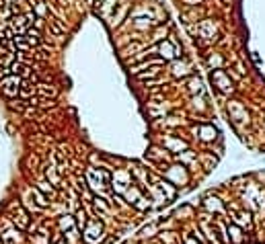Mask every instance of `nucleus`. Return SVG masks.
Masks as SVG:
<instances>
[{
  "label": "nucleus",
  "instance_id": "6",
  "mask_svg": "<svg viewBox=\"0 0 265 244\" xmlns=\"http://www.w3.org/2000/svg\"><path fill=\"white\" fill-rule=\"evenodd\" d=\"M37 90H39V94H43V96H48V94H52V96H56V88H48V84H37Z\"/></svg>",
  "mask_w": 265,
  "mask_h": 244
},
{
  "label": "nucleus",
  "instance_id": "8",
  "mask_svg": "<svg viewBox=\"0 0 265 244\" xmlns=\"http://www.w3.org/2000/svg\"><path fill=\"white\" fill-rule=\"evenodd\" d=\"M21 70H25V68H23V64H21V62H15V64H13V66H11V72H13V74H19V72H21Z\"/></svg>",
  "mask_w": 265,
  "mask_h": 244
},
{
  "label": "nucleus",
  "instance_id": "10",
  "mask_svg": "<svg viewBox=\"0 0 265 244\" xmlns=\"http://www.w3.org/2000/svg\"><path fill=\"white\" fill-rule=\"evenodd\" d=\"M185 242H187V244H197V242H195V240H191V238H185Z\"/></svg>",
  "mask_w": 265,
  "mask_h": 244
},
{
  "label": "nucleus",
  "instance_id": "11",
  "mask_svg": "<svg viewBox=\"0 0 265 244\" xmlns=\"http://www.w3.org/2000/svg\"><path fill=\"white\" fill-rule=\"evenodd\" d=\"M54 244H66V242H54Z\"/></svg>",
  "mask_w": 265,
  "mask_h": 244
},
{
  "label": "nucleus",
  "instance_id": "1",
  "mask_svg": "<svg viewBox=\"0 0 265 244\" xmlns=\"http://www.w3.org/2000/svg\"><path fill=\"white\" fill-rule=\"evenodd\" d=\"M101 238H103V226H101L99 222H91V224H86L84 234H82V240H84L86 244H99V242H101Z\"/></svg>",
  "mask_w": 265,
  "mask_h": 244
},
{
  "label": "nucleus",
  "instance_id": "5",
  "mask_svg": "<svg viewBox=\"0 0 265 244\" xmlns=\"http://www.w3.org/2000/svg\"><path fill=\"white\" fill-rule=\"evenodd\" d=\"M72 226H74V217H72V215H64V217L60 219V228H62V230H70Z\"/></svg>",
  "mask_w": 265,
  "mask_h": 244
},
{
  "label": "nucleus",
  "instance_id": "4",
  "mask_svg": "<svg viewBox=\"0 0 265 244\" xmlns=\"http://www.w3.org/2000/svg\"><path fill=\"white\" fill-rule=\"evenodd\" d=\"M27 33V41L31 43V45H39V31L37 29H29V31H25Z\"/></svg>",
  "mask_w": 265,
  "mask_h": 244
},
{
  "label": "nucleus",
  "instance_id": "3",
  "mask_svg": "<svg viewBox=\"0 0 265 244\" xmlns=\"http://www.w3.org/2000/svg\"><path fill=\"white\" fill-rule=\"evenodd\" d=\"M228 234H230V238H232L234 244H240V242H242V234H240V228H238L236 224L228 226ZM230 238H228V240H230Z\"/></svg>",
  "mask_w": 265,
  "mask_h": 244
},
{
  "label": "nucleus",
  "instance_id": "9",
  "mask_svg": "<svg viewBox=\"0 0 265 244\" xmlns=\"http://www.w3.org/2000/svg\"><path fill=\"white\" fill-rule=\"evenodd\" d=\"M39 185H41V189H43V191H50V193H54V189H52V185H50V183H46V181H41Z\"/></svg>",
  "mask_w": 265,
  "mask_h": 244
},
{
  "label": "nucleus",
  "instance_id": "7",
  "mask_svg": "<svg viewBox=\"0 0 265 244\" xmlns=\"http://www.w3.org/2000/svg\"><path fill=\"white\" fill-rule=\"evenodd\" d=\"M76 224H78V228L86 226V213H84V209H80V211L76 213Z\"/></svg>",
  "mask_w": 265,
  "mask_h": 244
},
{
  "label": "nucleus",
  "instance_id": "2",
  "mask_svg": "<svg viewBox=\"0 0 265 244\" xmlns=\"http://www.w3.org/2000/svg\"><path fill=\"white\" fill-rule=\"evenodd\" d=\"M11 21H13V27H11V29H13V33H15V31H17V33H25V27H27V23H29V21H25V17H23V15L13 17Z\"/></svg>",
  "mask_w": 265,
  "mask_h": 244
}]
</instances>
